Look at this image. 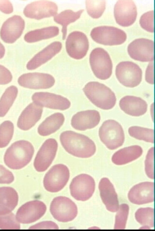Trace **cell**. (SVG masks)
<instances>
[{"instance_id": "cell-11", "label": "cell", "mask_w": 155, "mask_h": 231, "mask_svg": "<svg viewBox=\"0 0 155 231\" xmlns=\"http://www.w3.org/2000/svg\"><path fill=\"white\" fill-rule=\"evenodd\" d=\"M153 41L145 38L136 39L128 45L127 51L132 59L141 62L153 61L154 60Z\"/></svg>"}, {"instance_id": "cell-2", "label": "cell", "mask_w": 155, "mask_h": 231, "mask_svg": "<svg viewBox=\"0 0 155 231\" xmlns=\"http://www.w3.org/2000/svg\"><path fill=\"white\" fill-rule=\"evenodd\" d=\"M34 152L32 145L25 140L17 141L7 150L4 156V161L9 168L20 169L31 161Z\"/></svg>"}, {"instance_id": "cell-5", "label": "cell", "mask_w": 155, "mask_h": 231, "mask_svg": "<svg viewBox=\"0 0 155 231\" xmlns=\"http://www.w3.org/2000/svg\"><path fill=\"white\" fill-rule=\"evenodd\" d=\"M91 69L95 76L101 80L109 78L112 74L113 64L107 52L101 48H97L91 52L89 58Z\"/></svg>"}, {"instance_id": "cell-34", "label": "cell", "mask_w": 155, "mask_h": 231, "mask_svg": "<svg viewBox=\"0 0 155 231\" xmlns=\"http://www.w3.org/2000/svg\"><path fill=\"white\" fill-rule=\"evenodd\" d=\"M14 126L9 120L3 122L0 125V148L6 147L12 139Z\"/></svg>"}, {"instance_id": "cell-8", "label": "cell", "mask_w": 155, "mask_h": 231, "mask_svg": "<svg viewBox=\"0 0 155 231\" xmlns=\"http://www.w3.org/2000/svg\"><path fill=\"white\" fill-rule=\"evenodd\" d=\"M116 77L123 85L134 87L138 86L142 79V72L137 64L130 61L120 62L115 70Z\"/></svg>"}, {"instance_id": "cell-17", "label": "cell", "mask_w": 155, "mask_h": 231, "mask_svg": "<svg viewBox=\"0 0 155 231\" xmlns=\"http://www.w3.org/2000/svg\"><path fill=\"white\" fill-rule=\"evenodd\" d=\"M58 8L54 2L48 1H39L28 5L23 11L24 15L28 18L37 20L55 15Z\"/></svg>"}, {"instance_id": "cell-41", "label": "cell", "mask_w": 155, "mask_h": 231, "mask_svg": "<svg viewBox=\"0 0 155 231\" xmlns=\"http://www.w3.org/2000/svg\"><path fill=\"white\" fill-rule=\"evenodd\" d=\"M12 76L10 71L0 64V84H6L12 80Z\"/></svg>"}, {"instance_id": "cell-37", "label": "cell", "mask_w": 155, "mask_h": 231, "mask_svg": "<svg viewBox=\"0 0 155 231\" xmlns=\"http://www.w3.org/2000/svg\"><path fill=\"white\" fill-rule=\"evenodd\" d=\"M20 225L12 213L0 215V228L2 229H19Z\"/></svg>"}, {"instance_id": "cell-9", "label": "cell", "mask_w": 155, "mask_h": 231, "mask_svg": "<svg viewBox=\"0 0 155 231\" xmlns=\"http://www.w3.org/2000/svg\"><path fill=\"white\" fill-rule=\"evenodd\" d=\"M69 176V171L66 165L61 164L54 165L45 176L43 180L44 187L49 192H58L66 185Z\"/></svg>"}, {"instance_id": "cell-31", "label": "cell", "mask_w": 155, "mask_h": 231, "mask_svg": "<svg viewBox=\"0 0 155 231\" xmlns=\"http://www.w3.org/2000/svg\"><path fill=\"white\" fill-rule=\"evenodd\" d=\"M18 93L17 88L12 85L7 88L0 99V117L7 114L15 99Z\"/></svg>"}, {"instance_id": "cell-19", "label": "cell", "mask_w": 155, "mask_h": 231, "mask_svg": "<svg viewBox=\"0 0 155 231\" xmlns=\"http://www.w3.org/2000/svg\"><path fill=\"white\" fill-rule=\"evenodd\" d=\"M33 102L42 107L64 110L71 106L70 101L60 95L46 92L35 93L32 96Z\"/></svg>"}, {"instance_id": "cell-13", "label": "cell", "mask_w": 155, "mask_h": 231, "mask_svg": "<svg viewBox=\"0 0 155 231\" xmlns=\"http://www.w3.org/2000/svg\"><path fill=\"white\" fill-rule=\"evenodd\" d=\"M58 147L56 140L49 138L43 143L35 158L34 165L35 170L39 172L45 171L54 159Z\"/></svg>"}, {"instance_id": "cell-45", "label": "cell", "mask_w": 155, "mask_h": 231, "mask_svg": "<svg viewBox=\"0 0 155 231\" xmlns=\"http://www.w3.org/2000/svg\"><path fill=\"white\" fill-rule=\"evenodd\" d=\"M5 54V48L3 45L0 42V59L2 58Z\"/></svg>"}, {"instance_id": "cell-33", "label": "cell", "mask_w": 155, "mask_h": 231, "mask_svg": "<svg viewBox=\"0 0 155 231\" xmlns=\"http://www.w3.org/2000/svg\"><path fill=\"white\" fill-rule=\"evenodd\" d=\"M129 135L139 140L154 143L153 129L137 126H132L128 129Z\"/></svg>"}, {"instance_id": "cell-25", "label": "cell", "mask_w": 155, "mask_h": 231, "mask_svg": "<svg viewBox=\"0 0 155 231\" xmlns=\"http://www.w3.org/2000/svg\"><path fill=\"white\" fill-rule=\"evenodd\" d=\"M62 47L59 41H55L35 54L27 63V69L33 70L38 68L51 59L61 51Z\"/></svg>"}, {"instance_id": "cell-29", "label": "cell", "mask_w": 155, "mask_h": 231, "mask_svg": "<svg viewBox=\"0 0 155 231\" xmlns=\"http://www.w3.org/2000/svg\"><path fill=\"white\" fill-rule=\"evenodd\" d=\"M59 33L58 27L50 26L28 32L25 35L24 39L27 42H35L54 37L57 35Z\"/></svg>"}, {"instance_id": "cell-38", "label": "cell", "mask_w": 155, "mask_h": 231, "mask_svg": "<svg viewBox=\"0 0 155 231\" xmlns=\"http://www.w3.org/2000/svg\"><path fill=\"white\" fill-rule=\"evenodd\" d=\"M141 27L150 32H154V11L145 13L141 16L139 21Z\"/></svg>"}, {"instance_id": "cell-20", "label": "cell", "mask_w": 155, "mask_h": 231, "mask_svg": "<svg viewBox=\"0 0 155 231\" xmlns=\"http://www.w3.org/2000/svg\"><path fill=\"white\" fill-rule=\"evenodd\" d=\"M154 183L152 182L141 183L133 187L128 194V198L132 203L141 205L154 200Z\"/></svg>"}, {"instance_id": "cell-1", "label": "cell", "mask_w": 155, "mask_h": 231, "mask_svg": "<svg viewBox=\"0 0 155 231\" xmlns=\"http://www.w3.org/2000/svg\"><path fill=\"white\" fill-rule=\"evenodd\" d=\"M61 144L66 151L76 157L87 158L96 151L94 142L86 136L72 131H66L60 135Z\"/></svg>"}, {"instance_id": "cell-21", "label": "cell", "mask_w": 155, "mask_h": 231, "mask_svg": "<svg viewBox=\"0 0 155 231\" xmlns=\"http://www.w3.org/2000/svg\"><path fill=\"white\" fill-rule=\"evenodd\" d=\"M101 119L99 113L94 110L80 111L75 114L71 120V125L75 129L85 130L97 126Z\"/></svg>"}, {"instance_id": "cell-43", "label": "cell", "mask_w": 155, "mask_h": 231, "mask_svg": "<svg viewBox=\"0 0 155 231\" xmlns=\"http://www.w3.org/2000/svg\"><path fill=\"white\" fill-rule=\"evenodd\" d=\"M0 11L6 14L12 13L13 8L12 3L8 0H0Z\"/></svg>"}, {"instance_id": "cell-30", "label": "cell", "mask_w": 155, "mask_h": 231, "mask_svg": "<svg viewBox=\"0 0 155 231\" xmlns=\"http://www.w3.org/2000/svg\"><path fill=\"white\" fill-rule=\"evenodd\" d=\"M83 11L84 10L82 9L74 12L71 10H66L54 17V21L62 26V31L63 40L66 38L68 25L78 19Z\"/></svg>"}, {"instance_id": "cell-39", "label": "cell", "mask_w": 155, "mask_h": 231, "mask_svg": "<svg viewBox=\"0 0 155 231\" xmlns=\"http://www.w3.org/2000/svg\"><path fill=\"white\" fill-rule=\"evenodd\" d=\"M154 147L149 150L145 162L146 173L151 179H154Z\"/></svg>"}, {"instance_id": "cell-42", "label": "cell", "mask_w": 155, "mask_h": 231, "mask_svg": "<svg viewBox=\"0 0 155 231\" xmlns=\"http://www.w3.org/2000/svg\"><path fill=\"white\" fill-rule=\"evenodd\" d=\"M58 225L52 221H45L31 226L30 229H58Z\"/></svg>"}, {"instance_id": "cell-7", "label": "cell", "mask_w": 155, "mask_h": 231, "mask_svg": "<svg viewBox=\"0 0 155 231\" xmlns=\"http://www.w3.org/2000/svg\"><path fill=\"white\" fill-rule=\"evenodd\" d=\"M50 212L58 221L67 222L73 220L78 214L76 204L70 199L64 196L54 198L50 206Z\"/></svg>"}, {"instance_id": "cell-6", "label": "cell", "mask_w": 155, "mask_h": 231, "mask_svg": "<svg viewBox=\"0 0 155 231\" xmlns=\"http://www.w3.org/2000/svg\"><path fill=\"white\" fill-rule=\"evenodd\" d=\"M90 35L96 42L106 45H121L127 39L125 32L113 26H102L95 27L91 30Z\"/></svg>"}, {"instance_id": "cell-15", "label": "cell", "mask_w": 155, "mask_h": 231, "mask_svg": "<svg viewBox=\"0 0 155 231\" xmlns=\"http://www.w3.org/2000/svg\"><path fill=\"white\" fill-rule=\"evenodd\" d=\"M114 14L118 24L123 27L130 26L136 20L137 15L136 6L132 0H118L115 5Z\"/></svg>"}, {"instance_id": "cell-26", "label": "cell", "mask_w": 155, "mask_h": 231, "mask_svg": "<svg viewBox=\"0 0 155 231\" xmlns=\"http://www.w3.org/2000/svg\"><path fill=\"white\" fill-rule=\"evenodd\" d=\"M143 152L142 148L137 145L125 147L114 154L112 157V161L117 165L125 164L139 158Z\"/></svg>"}, {"instance_id": "cell-23", "label": "cell", "mask_w": 155, "mask_h": 231, "mask_svg": "<svg viewBox=\"0 0 155 231\" xmlns=\"http://www.w3.org/2000/svg\"><path fill=\"white\" fill-rule=\"evenodd\" d=\"M42 111L41 106L33 102L30 104L19 116L17 123L18 127L23 130H29L40 119Z\"/></svg>"}, {"instance_id": "cell-10", "label": "cell", "mask_w": 155, "mask_h": 231, "mask_svg": "<svg viewBox=\"0 0 155 231\" xmlns=\"http://www.w3.org/2000/svg\"><path fill=\"white\" fill-rule=\"evenodd\" d=\"M95 188L94 179L90 175L81 174L74 177L70 186L72 196L78 200L85 201L92 196Z\"/></svg>"}, {"instance_id": "cell-3", "label": "cell", "mask_w": 155, "mask_h": 231, "mask_svg": "<svg viewBox=\"0 0 155 231\" xmlns=\"http://www.w3.org/2000/svg\"><path fill=\"white\" fill-rule=\"evenodd\" d=\"M87 98L97 107L105 110L113 108L116 98L114 92L108 87L98 82L88 83L83 89Z\"/></svg>"}, {"instance_id": "cell-44", "label": "cell", "mask_w": 155, "mask_h": 231, "mask_svg": "<svg viewBox=\"0 0 155 231\" xmlns=\"http://www.w3.org/2000/svg\"><path fill=\"white\" fill-rule=\"evenodd\" d=\"M145 79L148 83L153 84V62L152 61L149 64L146 70Z\"/></svg>"}, {"instance_id": "cell-22", "label": "cell", "mask_w": 155, "mask_h": 231, "mask_svg": "<svg viewBox=\"0 0 155 231\" xmlns=\"http://www.w3.org/2000/svg\"><path fill=\"white\" fill-rule=\"evenodd\" d=\"M100 196L107 210L111 212L117 211L119 204L117 195L113 185L108 178H102L99 184Z\"/></svg>"}, {"instance_id": "cell-28", "label": "cell", "mask_w": 155, "mask_h": 231, "mask_svg": "<svg viewBox=\"0 0 155 231\" xmlns=\"http://www.w3.org/2000/svg\"><path fill=\"white\" fill-rule=\"evenodd\" d=\"M64 120L61 113H54L47 117L39 126L38 131L43 136L49 135L57 131L63 124Z\"/></svg>"}, {"instance_id": "cell-35", "label": "cell", "mask_w": 155, "mask_h": 231, "mask_svg": "<svg viewBox=\"0 0 155 231\" xmlns=\"http://www.w3.org/2000/svg\"><path fill=\"white\" fill-rule=\"evenodd\" d=\"M86 8L88 15L94 18H98L102 15L106 8L105 0H86Z\"/></svg>"}, {"instance_id": "cell-18", "label": "cell", "mask_w": 155, "mask_h": 231, "mask_svg": "<svg viewBox=\"0 0 155 231\" xmlns=\"http://www.w3.org/2000/svg\"><path fill=\"white\" fill-rule=\"evenodd\" d=\"M25 26V21L21 16H13L3 24L0 31L1 38L6 43H14L21 35Z\"/></svg>"}, {"instance_id": "cell-12", "label": "cell", "mask_w": 155, "mask_h": 231, "mask_svg": "<svg viewBox=\"0 0 155 231\" xmlns=\"http://www.w3.org/2000/svg\"><path fill=\"white\" fill-rule=\"evenodd\" d=\"M46 209V205L42 202L38 200L30 201L22 205L18 209L15 217L20 223H31L41 217Z\"/></svg>"}, {"instance_id": "cell-24", "label": "cell", "mask_w": 155, "mask_h": 231, "mask_svg": "<svg viewBox=\"0 0 155 231\" xmlns=\"http://www.w3.org/2000/svg\"><path fill=\"white\" fill-rule=\"evenodd\" d=\"M119 106L126 114L133 116H139L147 111V104L141 98L132 96H126L120 101Z\"/></svg>"}, {"instance_id": "cell-32", "label": "cell", "mask_w": 155, "mask_h": 231, "mask_svg": "<svg viewBox=\"0 0 155 231\" xmlns=\"http://www.w3.org/2000/svg\"><path fill=\"white\" fill-rule=\"evenodd\" d=\"M154 209L150 207L139 209L135 213L137 221L143 226L141 229H149L154 226Z\"/></svg>"}, {"instance_id": "cell-4", "label": "cell", "mask_w": 155, "mask_h": 231, "mask_svg": "<svg viewBox=\"0 0 155 231\" xmlns=\"http://www.w3.org/2000/svg\"><path fill=\"white\" fill-rule=\"evenodd\" d=\"M99 135L102 142L110 150L121 146L125 139L122 126L113 120H108L103 123L99 129Z\"/></svg>"}, {"instance_id": "cell-16", "label": "cell", "mask_w": 155, "mask_h": 231, "mask_svg": "<svg viewBox=\"0 0 155 231\" xmlns=\"http://www.w3.org/2000/svg\"><path fill=\"white\" fill-rule=\"evenodd\" d=\"M18 82L23 87L34 89H45L53 86L55 83L54 78L51 75L44 73H30L21 75Z\"/></svg>"}, {"instance_id": "cell-27", "label": "cell", "mask_w": 155, "mask_h": 231, "mask_svg": "<svg viewBox=\"0 0 155 231\" xmlns=\"http://www.w3.org/2000/svg\"><path fill=\"white\" fill-rule=\"evenodd\" d=\"M18 196L13 188L9 187L0 188V215L11 213L17 205Z\"/></svg>"}, {"instance_id": "cell-14", "label": "cell", "mask_w": 155, "mask_h": 231, "mask_svg": "<svg viewBox=\"0 0 155 231\" xmlns=\"http://www.w3.org/2000/svg\"><path fill=\"white\" fill-rule=\"evenodd\" d=\"M89 48V42L86 35L83 33L75 31L68 36L66 41V48L68 55L77 60L83 58Z\"/></svg>"}, {"instance_id": "cell-36", "label": "cell", "mask_w": 155, "mask_h": 231, "mask_svg": "<svg viewBox=\"0 0 155 231\" xmlns=\"http://www.w3.org/2000/svg\"><path fill=\"white\" fill-rule=\"evenodd\" d=\"M129 206L125 203L119 206L115 216V229H124L125 228L129 211Z\"/></svg>"}, {"instance_id": "cell-40", "label": "cell", "mask_w": 155, "mask_h": 231, "mask_svg": "<svg viewBox=\"0 0 155 231\" xmlns=\"http://www.w3.org/2000/svg\"><path fill=\"white\" fill-rule=\"evenodd\" d=\"M14 180L12 173L0 164V183L9 184Z\"/></svg>"}]
</instances>
